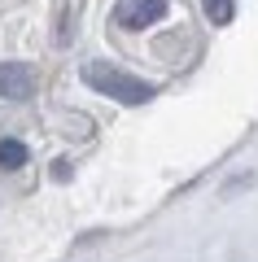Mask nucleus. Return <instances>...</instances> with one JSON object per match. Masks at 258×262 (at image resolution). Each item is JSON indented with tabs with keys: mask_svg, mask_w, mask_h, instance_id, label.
Returning a JSON list of instances; mask_svg holds the SVG:
<instances>
[{
	"mask_svg": "<svg viewBox=\"0 0 258 262\" xmlns=\"http://www.w3.org/2000/svg\"><path fill=\"white\" fill-rule=\"evenodd\" d=\"M83 83L96 88V92L110 96V101H118V105H145L149 96H153V83L127 75V70H118V66H110V61H88L83 66Z\"/></svg>",
	"mask_w": 258,
	"mask_h": 262,
	"instance_id": "obj_1",
	"label": "nucleus"
},
{
	"mask_svg": "<svg viewBox=\"0 0 258 262\" xmlns=\"http://www.w3.org/2000/svg\"><path fill=\"white\" fill-rule=\"evenodd\" d=\"M0 96L5 101H31L35 96V70L27 61H0Z\"/></svg>",
	"mask_w": 258,
	"mask_h": 262,
	"instance_id": "obj_2",
	"label": "nucleus"
},
{
	"mask_svg": "<svg viewBox=\"0 0 258 262\" xmlns=\"http://www.w3.org/2000/svg\"><path fill=\"white\" fill-rule=\"evenodd\" d=\"M162 13H166V0H127L118 9V22L131 27V31H145V27H153Z\"/></svg>",
	"mask_w": 258,
	"mask_h": 262,
	"instance_id": "obj_3",
	"label": "nucleus"
},
{
	"mask_svg": "<svg viewBox=\"0 0 258 262\" xmlns=\"http://www.w3.org/2000/svg\"><path fill=\"white\" fill-rule=\"evenodd\" d=\"M0 166H5V170L27 166V144H22V140H0Z\"/></svg>",
	"mask_w": 258,
	"mask_h": 262,
	"instance_id": "obj_4",
	"label": "nucleus"
},
{
	"mask_svg": "<svg viewBox=\"0 0 258 262\" xmlns=\"http://www.w3.org/2000/svg\"><path fill=\"white\" fill-rule=\"evenodd\" d=\"M232 13H236V5H232V0H206V18H210L214 27H228Z\"/></svg>",
	"mask_w": 258,
	"mask_h": 262,
	"instance_id": "obj_5",
	"label": "nucleus"
}]
</instances>
